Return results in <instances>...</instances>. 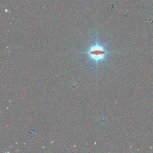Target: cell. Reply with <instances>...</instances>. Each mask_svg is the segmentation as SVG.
Masks as SVG:
<instances>
[{"label": "cell", "mask_w": 153, "mask_h": 153, "mask_svg": "<svg viewBox=\"0 0 153 153\" xmlns=\"http://www.w3.org/2000/svg\"><path fill=\"white\" fill-rule=\"evenodd\" d=\"M78 53L86 54L88 60L90 61L92 60L97 69V66L100 62H105L108 54L115 53L108 51L104 44L99 43L97 37L93 44L90 45L85 51Z\"/></svg>", "instance_id": "obj_1"}]
</instances>
